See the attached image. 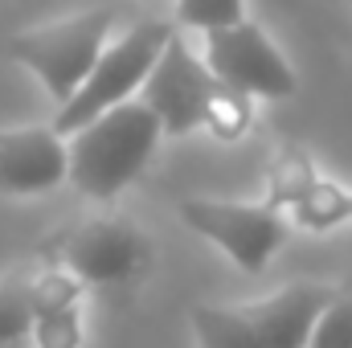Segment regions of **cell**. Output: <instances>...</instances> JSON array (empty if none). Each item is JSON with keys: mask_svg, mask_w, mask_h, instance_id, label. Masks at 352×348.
Wrapping results in <instances>:
<instances>
[{"mask_svg": "<svg viewBox=\"0 0 352 348\" xmlns=\"http://www.w3.org/2000/svg\"><path fill=\"white\" fill-rule=\"evenodd\" d=\"M180 221L213 242L226 259H234L238 270L258 274L274 259L291 234V221L274 205H246V201H213V197H188L176 205Z\"/></svg>", "mask_w": 352, "mask_h": 348, "instance_id": "obj_6", "label": "cell"}, {"mask_svg": "<svg viewBox=\"0 0 352 348\" xmlns=\"http://www.w3.org/2000/svg\"><path fill=\"white\" fill-rule=\"evenodd\" d=\"M254 102H258V98H250L246 90L213 78V90H209V98H205V119H201V127H209L217 140L234 144V140H242V135L254 127Z\"/></svg>", "mask_w": 352, "mask_h": 348, "instance_id": "obj_11", "label": "cell"}, {"mask_svg": "<svg viewBox=\"0 0 352 348\" xmlns=\"http://www.w3.org/2000/svg\"><path fill=\"white\" fill-rule=\"evenodd\" d=\"M33 336H37V348H78V340H82L78 303L37 307V316H33Z\"/></svg>", "mask_w": 352, "mask_h": 348, "instance_id": "obj_14", "label": "cell"}, {"mask_svg": "<svg viewBox=\"0 0 352 348\" xmlns=\"http://www.w3.org/2000/svg\"><path fill=\"white\" fill-rule=\"evenodd\" d=\"M287 213H291V226L324 234V230H336V226L352 221V193L344 184L328 180V176H316V180L291 201Z\"/></svg>", "mask_w": 352, "mask_h": 348, "instance_id": "obj_10", "label": "cell"}, {"mask_svg": "<svg viewBox=\"0 0 352 348\" xmlns=\"http://www.w3.org/2000/svg\"><path fill=\"white\" fill-rule=\"evenodd\" d=\"M66 180V135L54 123L0 127V193L37 197Z\"/></svg>", "mask_w": 352, "mask_h": 348, "instance_id": "obj_9", "label": "cell"}, {"mask_svg": "<svg viewBox=\"0 0 352 348\" xmlns=\"http://www.w3.org/2000/svg\"><path fill=\"white\" fill-rule=\"evenodd\" d=\"M316 164H311V156L303 152V148H295V144H287V148H278V156H274V164H270V188H266V205H274V209H291V201L316 180Z\"/></svg>", "mask_w": 352, "mask_h": 348, "instance_id": "obj_13", "label": "cell"}, {"mask_svg": "<svg viewBox=\"0 0 352 348\" xmlns=\"http://www.w3.org/2000/svg\"><path fill=\"white\" fill-rule=\"evenodd\" d=\"M201 37H205L201 58L213 70V78L246 90L250 98H291L295 94L299 78H295L291 62L278 54V45L254 21H234V25H221V29H205Z\"/></svg>", "mask_w": 352, "mask_h": 348, "instance_id": "obj_7", "label": "cell"}, {"mask_svg": "<svg viewBox=\"0 0 352 348\" xmlns=\"http://www.w3.org/2000/svg\"><path fill=\"white\" fill-rule=\"evenodd\" d=\"M164 127L148 102L123 98L66 131V180L90 201H115L148 168Z\"/></svg>", "mask_w": 352, "mask_h": 348, "instance_id": "obj_1", "label": "cell"}, {"mask_svg": "<svg viewBox=\"0 0 352 348\" xmlns=\"http://www.w3.org/2000/svg\"><path fill=\"white\" fill-rule=\"evenodd\" d=\"M111 25H115L111 8H102V4L82 8V12H70V17H58V21H45V25H33V29L16 33L8 41V58L21 62L50 90V98L62 107L82 87L94 58L111 41Z\"/></svg>", "mask_w": 352, "mask_h": 348, "instance_id": "obj_4", "label": "cell"}, {"mask_svg": "<svg viewBox=\"0 0 352 348\" xmlns=\"http://www.w3.org/2000/svg\"><path fill=\"white\" fill-rule=\"evenodd\" d=\"M332 295V287L295 283L258 303H201L192 312V332L201 348H307V336Z\"/></svg>", "mask_w": 352, "mask_h": 348, "instance_id": "obj_2", "label": "cell"}, {"mask_svg": "<svg viewBox=\"0 0 352 348\" xmlns=\"http://www.w3.org/2000/svg\"><path fill=\"white\" fill-rule=\"evenodd\" d=\"M168 37H173V25H168V21H140V25H131L123 37L107 41L102 54L94 58L90 74L82 78V87L58 107L54 127L66 135V131H74L78 123L94 119L98 111H107V107H115V102L140 94L148 70H152V62L160 58V50H164Z\"/></svg>", "mask_w": 352, "mask_h": 348, "instance_id": "obj_5", "label": "cell"}, {"mask_svg": "<svg viewBox=\"0 0 352 348\" xmlns=\"http://www.w3.org/2000/svg\"><path fill=\"white\" fill-rule=\"evenodd\" d=\"M209 90H213V70L205 66L201 54L188 50L184 37L173 33L140 87V102L152 107L164 135H184V131L201 127Z\"/></svg>", "mask_w": 352, "mask_h": 348, "instance_id": "obj_8", "label": "cell"}, {"mask_svg": "<svg viewBox=\"0 0 352 348\" xmlns=\"http://www.w3.org/2000/svg\"><path fill=\"white\" fill-rule=\"evenodd\" d=\"M33 279L29 274H4L0 279V348H21L33 332Z\"/></svg>", "mask_w": 352, "mask_h": 348, "instance_id": "obj_12", "label": "cell"}, {"mask_svg": "<svg viewBox=\"0 0 352 348\" xmlns=\"http://www.w3.org/2000/svg\"><path fill=\"white\" fill-rule=\"evenodd\" d=\"M41 254L50 266L70 270L82 287H135L152 266V242L140 234L135 221L119 213H94L78 217L66 230H58Z\"/></svg>", "mask_w": 352, "mask_h": 348, "instance_id": "obj_3", "label": "cell"}, {"mask_svg": "<svg viewBox=\"0 0 352 348\" xmlns=\"http://www.w3.org/2000/svg\"><path fill=\"white\" fill-rule=\"evenodd\" d=\"M307 348H352V295H332L307 336Z\"/></svg>", "mask_w": 352, "mask_h": 348, "instance_id": "obj_16", "label": "cell"}, {"mask_svg": "<svg viewBox=\"0 0 352 348\" xmlns=\"http://www.w3.org/2000/svg\"><path fill=\"white\" fill-rule=\"evenodd\" d=\"M349 4H352V0H349Z\"/></svg>", "mask_w": 352, "mask_h": 348, "instance_id": "obj_17", "label": "cell"}, {"mask_svg": "<svg viewBox=\"0 0 352 348\" xmlns=\"http://www.w3.org/2000/svg\"><path fill=\"white\" fill-rule=\"evenodd\" d=\"M176 17L184 29H221L234 21H246V0H176Z\"/></svg>", "mask_w": 352, "mask_h": 348, "instance_id": "obj_15", "label": "cell"}]
</instances>
